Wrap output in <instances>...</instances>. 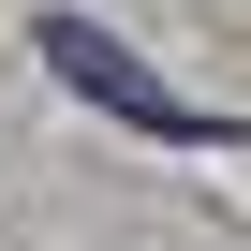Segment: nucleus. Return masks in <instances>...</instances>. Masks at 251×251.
Wrapping results in <instances>:
<instances>
[{"label": "nucleus", "mask_w": 251, "mask_h": 251, "mask_svg": "<svg viewBox=\"0 0 251 251\" xmlns=\"http://www.w3.org/2000/svg\"><path fill=\"white\" fill-rule=\"evenodd\" d=\"M30 59L74 89V103H103V118H133V133H163V148H251V118H207V103H177L118 30H89V15H30Z\"/></svg>", "instance_id": "f257e3e1"}]
</instances>
